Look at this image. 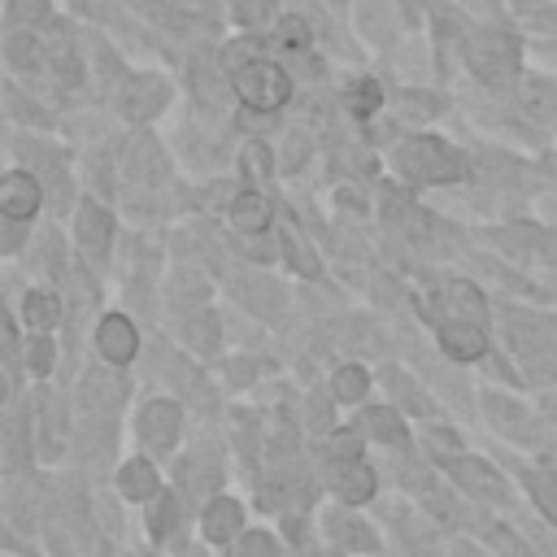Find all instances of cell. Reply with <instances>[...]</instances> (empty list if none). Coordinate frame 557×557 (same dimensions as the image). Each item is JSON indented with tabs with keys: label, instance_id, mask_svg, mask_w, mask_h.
Wrapping results in <instances>:
<instances>
[{
	"label": "cell",
	"instance_id": "obj_1",
	"mask_svg": "<svg viewBox=\"0 0 557 557\" xmlns=\"http://www.w3.org/2000/svg\"><path fill=\"white\" fill-rule=\"evenodd\" d=\"M226 70H231V83H235L239 100L252 104V109H261V113L278 109L287 100V91H292L287 74L274 61H261L257 57V44H231L226 48Z\"/></svg>",
	"mask_w": 557,
	"mask_h": 557
},
{
	"label": "cell",
	"instance_id": "obj_2",
	"mask_svg": "<svg viewBox=\"0 0 557 557\" xmlns=\"http://www.w3.org/2000/svg\"><path fill=\"white\" fill-rule=\"evenodd\" d=\"M396 165L409 174V178H422V183H448V178H461V157L448 148V144H440V139H431V135H418V139H409L400 152H396Z\"/></svg>",
	"mask_w": 557,
	"mask_h": 557
},
{
	"label": "cell",
	"instance_id": "obj_3",
	"mask_svg": "<svg viewBox=\"0 0 557 557\" xmlns=\"http://www.w3.org/2000/svg\"><path fill=\"white\" fill-rule=\"evenodd\" d=\"M466 61H470V70L479 78L505 83L518 70V35H509V30H479L466 44Z\"/></svg>",
	"mask_w": 557,
	"mask_h": 557
},
{
	"label": "cell",
	"instance_id": "obj_4",
	"mask_svg": "<svg viewBox=\"0 0 557 557\" xmlns=\"http://www.w3.org/2000/svg\"><path fill=\"white\" fill-rule=\"evenodd\" d=\"M96 344H100V352H104V361H131L135 357V348H139V335H135V326H131V318H122V313H109L104 322H100V331H96Z\"/></svg>",
	"mask_w": 557,
	"mask_h": 557
},
{
	"label": "cell",
	"instance_id": "obj_5",
	"mask_svg": "<svg viewBox=\"0 0 557 557\" xmlns=\"http://www.w3.org/2000/svg\"><path fill=\"white\" fill-rule=\"evenodd\" d=\"M0 209L9 222H26L39 209V183L30 174H9L0 187Z\"/></svg>",
	"mask_w": 557,
	"mask_h": 557
},
{
	"label": "cell",
	"instance_id": "obj_6",
	"mask_svg": "<svg viewBox=\"0 0 557 557\" xmlns=\"http://www.w3.org/2000/svg\"><path fill=\"white\" fill-rule=\"evenodd\" d=\"M174 435H178V409L170 400H152L144 409V418H139V440L148 448H170Z\"/></svg>",
	"mask_w": 557,
	"mask_h": 557
},
{
	"label": "cell",
	"instance_id": "obj_7",
	"mask_svg": "<svg viewBox=\"0 0 557 557\" xmlns=\"http://www.w3.org/2000/svg\"><path fill=\"white\" fill-rule=\"evenodd\" d=\"M109 235H113L109 213H104L100 205H83V209H78V244H83L91 257H100V252L109 248Z\"/></svg>",
	"mask_w": 557,
	"mask_h": 557
},
{
	"label": "cell",
	"instance_id": "obj_8",
	"mask_svg": "<svg viewBox=\"0 0 557 557\" xmlns=\"http://www.w3.org/2000/svg\"><path fill=\"white\" fill-rule=\"evenodd\" d=\"M239 527H244V509H239L235 500L218 496V500H209V505H205V535H209L213 544L231 540Z\"/></svg>",
	"mask_w": 557,
	"mask_h": 557
},
{
	"label": "cell",
	"instance_id": "obj_9",
	"mask_svg": "<svg viewBox=\"0 0 557 557\" xmlns=\"http://www.w3.org/2000/svg\"><path fill=\"white\" fill-rule=\"evenodd\" d=\"M440 339H444V348H448L453 357H461V361H470V357H479V352L487 348L479 322H448V326L440 331Z\"/></svg>",
	"mask_w": 557,
	"mask_h": 557
},
{
	"label": "cell",
	"instance_id": "obj_10",
	"mask_svg": "<svg viewBox=\"0 0 557 557\" xmlns=\"http://www.w3.org/2000/svg\"><path fill=\"white\" fill-rule=\"evenodd\" d=\"M231 218H235V226H239V231L257 235V231H265V226H270V200H265L261 191H244V196H235V200H231Z\"/></svg>",
	"mask_w": 557,
	"mask_h": 557
},
{
	"label": "cell",
	"instance_id": "obj_11",
	"mask_svg": "<svg viewBox=\"0 0 557 557\" xmlns=\"http://www.w3.org/2000/svg\"><path fill=\"white\" fill-rule=\"evenodd\" d=\"M117 483H122V492H126L131 500H148V496H157V470H152L148 461H139V457L122 466V479H117Z\"/></svg>",
	"mask_w": 557,
	"mask_h": 557
},
{
	"label": "cell",
	"instance_id": "obj_12",
	"mask_svg": "<svg viewBox=\"0 0 557 557\" xmlns=\"http://www.w3.org/2000/svg\"><path fill=\"white\" fill-rule=\"evenodd\" d=\"M161 100H165V83H161V78H139V83L131 87V96H126V113H131V117H148Z\"/></svg>",
	"mask_w": 557,
	"mask_h": 557
},
{
	"label": "cell",
	"instance_id": "obj_13",
	"mask_svg": "<svg viewBox=\"0 0 557 557\" xmlns=\"http://www.w3.org/2000/svg\"><path fill=\"white\" fill-rule=\"evenodd\" d=\"M453 474H457L466 487H474V492H496V470H492L487 461L457 457V461H453Z\"/></svg>",
	"mask_w": 557,
	"mask_h": 557
},
{
	"label": "cell",
	"instance_id": "obj_14",
	"mask_svg": "<svg viewBox=\"0 0 557 557\" xmlns=\"http://www.w3.org/2000/svg\"><path fill=\"white\" fill-rule=\"evenodd\" d=\"M339 492H344L348 500H366V496L374 492V474H370L361 461H348V466L339 470Z\"/></svg>",
	"mask_w": 557,
	"mask_h": 557
},
{
	"label": "cell",
	"instance_id": "obj_15",
	"mask_svg": "<svg viewBox=\"0 0 557 557\" xmlns=\"http://www.w3.org/2000/svg\"><path fill=\"white\" fill-rule=\"evenodd\" d=\"M366 431L379 435V440H387V444H405V426H400V418L392 409H370L366 413Z\"/></svg>",
	"mask_w": 557,
	"mask_h": 557
},
{
	"label": "cell",
	"instance_id": "obj_16",
	"mask_svg": "<svg viewBox=\"0 0 557 557\" xmlns=\"http://www.w3.org/2000/svg\"><path fill=\"white\" fill-rule=\"evenodd\" d=\"M170 22L183 26V30H191V26H209V22H213V9H209L205 0H178V4L170 9Z\"/></svg>",
	"mask_w": 557,
	"mask_h": 557
},
{
	"label": "cell",
	"instance_id": "obj_17",
	"mask_svg": "<svg viewBox=\"0 0 557 557\" xmlns=\"http://www.w3.org/2000/svg\"><path fill=\"white\" fill-rule=\"evenodd\" d=\"M527 483H531V496L540 500V509H544V513L557 522V479L535 470V474H527Z\"/></svg>",
	"mask_w": 557,
	"mask_h": 557
},
{
	"label": "cell",
	"instance_id": "obj_18",
	"mask_svg": "<svg viewBox=\"0 0 557 557\" xmlns=\"http://www.w3.org/2000/svg\"><path fill=\"white\" fill-rule=\"evenodd\" d=\"M22 309H26V322H30V326H52V322H57V300L44 296V292H30Z\"/></svg>",
	"mask_w": 557,
	"mask_h": 557
},
{
	"label": "cell",
	"instance_id": "obj_19",
	"mask_svg": "<svg viewBox=\"0 0 557 557\" xmlns=\"http://www.w3.org/2000/svg\"><path fill=\"white\" fill-rule=\"evenodd\" d=\"M283 239H287L283 248H287L292 265H296L300 274H318V257H313V252H305V239L296 235V226H292V222H287V235H283Z\"/></svg>",
	"mask_w": 557,
	"mask_h": 557
},
{
	"label": "cell",
	"instance_id": "obj_20",
	"mask_svg": "<svg viewBox=\"0 0 557 557\" xmlns=\"http://www.w3.org/2000/svg\"><path fill=\"white\" fill-rule=\"evenodd\" d=\"M361 392H366V370L361 366H344L335 374V396L339 400H361Z\"/></svg>",
	"mask_w": 557,
	"mask_h": 557
},
{
	"label": "cell",
	"instance_id": "obj_21",
	"mask_svg": "<svg viewBox=\"0 0 557 557\" xmlns=\"http://www.w3.org/2000/svg\"><path fill=\"white\" fill-rule=\"evenodd\" d=\"M348 104H352V113H357V117H366L374 104H383V91H379V83H374V78H361V83L352 87Z\"/></svg>",
	"mask_w": 557,
	"mask_h": 557
},
{
	"label": "cell",
	"instance_id": "obj_22",
	"mask_svg": "<svg viewBox=\"0 0 557 557\" xmlns=\"http://www.w3.org/2000/svg\"><path fill=\"white\" fill-rule=\"evenodd\" d=\"M239 165H244V174L248 178H265L270 174V148L265 144H244V157H239Z\"/></svg>",
	"mask_w": 557,
	"mask_h": 557
},
{
	"label": "cell",
	"instance_id": "obj_23",
	"mask_svg": "<svg viewBox=\"0 0 557 557\" xmlns=\"http://www.w3.org/2000/svg\"><path fill=\"white\" fill-rule=\"evenodd\" d=\"M231 557H278V544H274L270 535L252 531V535H244V544H239Z\"/></svg>",
	"mask_w": 557,
	"mask_h": 557
},
{
	"label": "cell",
	"instance_id": "obj_24",
	"mask_svg": "<svg viewBox=\"0 0 557 557\" xmlns=\"http://www.w3.org/2000/svg\"><path fill=\"white\" fill-rule=\"evenodd\" d=\"M170 518H178L174 496H157V509H152V535H165V531H170Z\"/></svg>",
	"mask_w": 557,
	"mask_h": 557
},
{
	"label": "cell",
	"instance_id": "obj_25",
	"mask_svg": "<svg viewBox=\"0 0 557 557\" xmlns=\"http://www.w3.org/2000/svg\"><path fill=\"white\" fill-rule=\"evenodd\" d=\"M26 366H30L35 374H48V366H52V344H48V339H30Z\"/></svg>",
	"mask_w": 557,
	"mask_h": 557
},
{
	"label": "cell",
	"instance_id": "obj_26",
	"mask_svg": "<svg viewBox=\"0 0 557 557\" xmlns=\"http://www.w3.org/2000/svg\"><path fill=\"white\" fill-rule=\"evenodd\" d=\"M278 30H283L278 39H283L287 48H300V44H305V22H300V17H283Z\"/></svg>",
	"mask_w": 557,
	"mask_h": 557
},
{
	"label": "cell",
	"instance_id": "obj_27",
	"mask_svg": "<svg viewBox=\"0 0 557 557\" xmlns=\"http://www.w3.org/2000/svg\"><path fill=\"white\" fill-rule=\"evenodd\" d=\"M431 448H440L444 457H453V453H457V435H448V431H431Z\"/></svg>",
	"mask_w": 557,
	"mask_h": 557
},
{
	"label": "cell",
	"instance_id": "obj_28",
	"mask_svg": "<svg viewBox=\"0 0 557 557\" xmlns=\"http://www.w3.org/2000/svg\"><path fill=\"white\" fill-rule=\"evenodd\" d=\"M270 13V4H261V0H252V4H239V22H261Z\"/></svg>",
	"mask_w": 557,
	"mask_h": 557
}]
</instances>
